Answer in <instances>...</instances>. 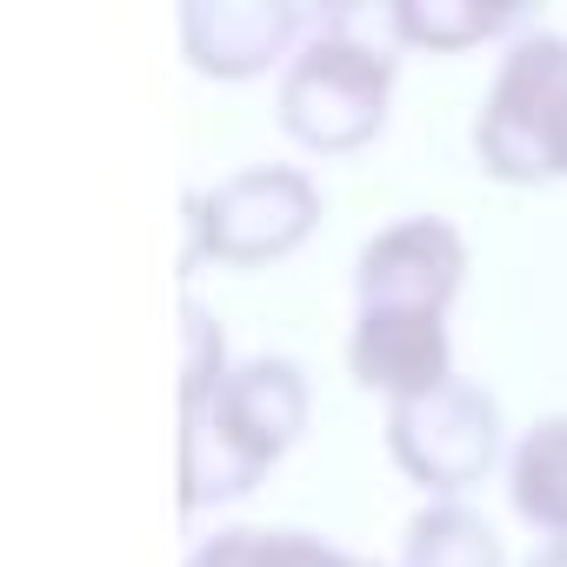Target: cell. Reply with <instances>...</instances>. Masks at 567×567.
Instances as JSON below:
<instances>
[{"label": "cell", "instance_id": "obj_1", "mask_svg": "<svg viewBox=\"0 0 567 567\" xmlns=\"http://www.w3.org/2000/svg\"><path fill=\"white\" fill-rule=\"evenodd\" d=\"M308 427V381L295 361L254 354L227 368L214 388L181 394V501H234L247 494Z\"/></svg>", "mask_w": 567, "mask_h": 567}, {"label": "cell", "instance_id": "obj_2", "mask_svg": "<svg viewBox=\"0 0 567 567\" xmlns=\"http://www.w3.org/2000/svg\"><path fill=\"white\" fill-rule=\"evenodd\" d=\"M401 68L394 8H321L301 54L280 74V127L315 154H348L381 134Z\"/></svg>", "mask_w": 567, "mask_h": 567}, {"label": "cell", "instance_id": "obj_3", "mask_svg": "<svg viewBox=\"0 0 567 567\" xmlns=\"http://www.w3.org/2000/svg\"><path fill=\"white\" fill-rule=\"evenodd\" d=\"M474 154L501 181H567V41L527 28L474 121Z\"/></svg>", "mask_w": 567, "mask_h": 567}, {"label": "cell", "instance_id": "obj_4", "mask_svg": "<svg viewBox=\"0 0 567 567\" xmlns=\"http://www.w3.org/2000/svg\"><path fill=\"white\" fill-rule=\"evenodd\" d=\"M315 220H321V187L301 167H240L214 194L187 200L194 240L181 254V274H194L200 260H227V267L280 260L308 240Z\"/></svg>", "mask_w": 567, "mask_h": 567}, {"label": "cell", "instance_id": "obj_5", "mask_svg": "<svg viewBox=\"0 0 567 567\" xmlns=\"http://www.w3.org/2000/svg\"><path fill=\"white\" fill-rule=\"evenodd\" d=\"M388 447L421 487L461 494L501 454V408L474 381H447L434 394H414V401L388 408Z\"/></svg>", "mask_w": 567, "mask_h": 567}, {"label": "cell", "instance_id": "obj_6", "mask_svg": "<svg viewBox=\"0 0 567 567\" xmlns=\"http://www.w3.org/2000/svg\"><path fill=\"white\" fill-rule=\"evenodd\" d=\"M461 274H467V240L441 214H408L361 247L354 288H361V308L447 315V301L461 295Z\"/></svg>", "mask_w": 567, "mask_h": 567}, {"label": "cell", "instance_id": "obj_7", "mask_svg": "<svg viewBox=\"0 0 567 567\" xmlns=\"http://www.w3.org/2000/svg\"><path fill=\"white\" fill-rule=\"evenodd\" d=\"M308 28H315V14L288 8V0H194V8L181 14L187 61L200 74H220V81L260 74L280 54H301L295 41Z\"/></svg>", "mask_w": 567, "mask_h": 567}, {"label": "cell", "instance_id": "obj_8", "mask_svg": "<svg viewBox=\"0 0 567 567\" xmlns=\"http://www.w3.org/2000/svg\"><path fill=\"white\" fill-rule=\"evenodd\" d=\"M354 381L381 388L394 401L434 394L454 381V341L441 315H414V308H361L354 341H348Z\"/></svg>", "mask_w": 567, "mask_h": 567}, {"label": "cell", "instance_id": "obj_9", "mask_svg": "<svg viewBox=\"0 0 567 567\" xmlns=\"http://www.w3.org/2000/svg\"><path fill=\"white\" fill-rule=\"evenodd\" d=\"M507 494H514L520 520L567 540V414H547L520 434V447L507 461Z\"/></svg>", "mask_w": 567, "mask_h": 567}, {"label": "cell", "instance_id": "obj_10", "mask_svg": "<svg viewBox=\"0 0 567 567\" xmlns=\"http://www.w3.org/2000/svg\"><path fill=\"white\" fill-rule=\"evenodd\" d=\"M401 48H427V54H461L487 34H527L534 14L527 8H474V0H401L394 8Z\"/></svg>", "mask_w": 567, "mask_h": 567}, {"label": "cell", "instance_id": "obj_11", "mask_svg": "<svg viewBox=\"0 0 567 567\" xmlns=\"http://www.w3.org/2000/svg\"><path fill=\"white\" fill-rule=\"evenodd\" d=\"M501 534L467 514V507H427L408 520V547H401V567H501Z\"/></svg>", "mask_w": 567, "mask_h": 567}, {"label": "cell", "instance_id": "obj_12", "mask_svg": "<svg viewBox=\"0 0 567 567\" xmlns=\"http://www.w3.org/2000/svg\"><path fill=\"white\" fill-rule=\"evenodd\" d=\"M187 567H368V560L328 540H308V534H280V527H227Z\"/></svg>", "mask_w": 567, "mask_h": 567}, {"label": "cell", "instance_id": "obj_13", "mask_svg": "<svg viewBox=\"0 0 567 567\" xmlns=\"http://www.w3.org/2000/svg\"><path fill=\"white\" fill-rule=\"evenodd\" d=\"M527 567H567V540H547V547H540Z\"/></svg>", "mask_w": 567, "mask_h": 567}]
</instances>
